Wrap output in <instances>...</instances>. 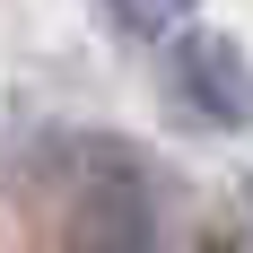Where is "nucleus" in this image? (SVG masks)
Wrapping results in <instances>:
<instances>
[{"instance_id": "obj_1", "label": "nucleus", "mask_w": 253, "mask_h": 253, "mask_svg": "<svg viewBox=\"0 0 253 253\" xmlns=\"http://www.w3.org/2000/svg\"><path fill=\"white\" fill-rule=\"evenodd\" d=\"M70 245L79 253H149L157 245V192L140 175V157L96 140L70 166Z\"/></svg>"}, {"instance_id": "obj_3", "label": "nucleus", "mask_w": 253, "mask_h": 253, "mask_svg": "<svg viewBox=\"0 0 253 253\" xmlns=\"http://www.w3.org/2000/svg\"><path fill=\"white\" fill-rule=\"evenodd\" d=\"M192 9H201V0H114V18H123L131 35H175Z\"/></svg>"}, {"instance_id": "obj_2", "label": "nucleus", "mask_w": 253, "mask_h": 253, "mask_svg": "<svg viewBox=\"0 0 253 253\" xmlns=\"http://www.w3.org/2000/svg\"><path fill=\"white\" fill-rule=\"evenodd\" d=\"M175 87H183V105H192L201 123H218V131L253 123V52L236 44V35H218V26H201V35L175 44Z\"/></svg>"}]
</instances>
